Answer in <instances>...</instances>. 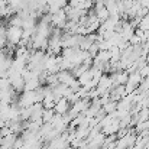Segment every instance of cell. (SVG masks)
<instances>
[{"mask_svg":"<svg viewBox=\"0 0 149 149\" xmlns=\"http://www.w3.org/2000/svg\"><path fill=\"white\" fill-rule=\"evenodd\" d=\"M138 3H139L142 7H146V6L149 4V0H138Z\"/></svg>","mask_w":149,"mask_h":149,"instance_id":"3957f363","label":"cell"},{"mask_svg":"<svg viewBox=\"0 0 149 149\" xmlns=\"http://www.w3.org/2000/svg\"><path fill=\"white\" fill-rule=\"evenodd\" d=\"M22 35H23V29L19 26H9L6 31V41L7 45L10 47H16L19 45V42L22 41Z\"/></svg>","mask_w":149,"mask_h":149,"instance_id":"6da1fadb","label":"cell"},{"mask_svg":"<svg viewBox=\"0 0 149 149\" xmlns=\"http://www.w3.org/2000/svg\"><path fill=\"white\" fill-rule=\"evenodd\" d=\"M110 1H113V3H119V0H110Z\"/></svg>","mask_w":149,"mask_h":149,"instance_id":"277c9868","label":"cell"},{"mask_svg":"<svg viewBox=\"0 0 149 149\" xmlns=\"http://www.w3.org/2000/svg\"><path fill=\"white\" fill-rule=\"evenodd\" d=\"M138 28H139V29H142L143 32H145V31H149V16L148 15H146L145 17H142V19H141V23H139V26H138Z\"/></svg>","mask_w":149,"mask_h":149,"instance_id":"7a4b0ae2","label":"cell"}]
</instances>
